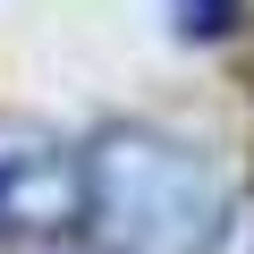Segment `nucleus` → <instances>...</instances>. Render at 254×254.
Masks as SVG:
<instances>
[{
	"label": "nucleus",
	"instance_id": "nucleus-1",
	"mask_svg": "<svg viewBox=\"0 0 254 254\" xmlns=\"http://www.w3.org/2000/svg\"><path fill=\"white\" fill-rule=\"evenodd\" d=\"M220 220V170L161 127H110L85 153V229L102 254H212Z\"/></svg>",
	"mask_w": 254,
	"mask_h": 254
},
{
	"label": "nucleus",
	"instance_id": "nucleus-3",
	"mask_svg": "<svg viewBox=\"0 0 254 254\" xmlns=\"http://www.w3.org/2000/svg\"><path fill=\"white\" fill-rule=\"evenodd\" d=\"M170 9H178V34H229V17H237V0H170Z\"/></svg>",
	"mask_w": 254,
	"mask_h": 254
},
{
	"label": "nucleus",
	"instance_id": "nucleus-2",
	"mask_svg": "<svg viewBox=\"0 0 254 254\" xmlns=\"http://www.w3.org/2000/svg\"><path fill=\"white\" fill-rule=\"evenodd\" d=\"M85 229V153L60 127L0 119V246H60Z\"/></svg>",
	"mask_w": 254,
	"mask_h": 254
}]
</instances>
